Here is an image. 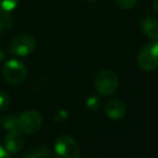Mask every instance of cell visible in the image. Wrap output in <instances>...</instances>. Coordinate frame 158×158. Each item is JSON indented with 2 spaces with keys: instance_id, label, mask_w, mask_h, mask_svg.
Wrapping results in <instances>:
<instances>
[{
  "instance_id": "6da1fadb",
  "label": "cell",
  "mask_w": 158,
  "mask_h": 158,
  "mask_svg": "<svg viewBox=\"0 0 158 158\" xmlns=\"http://www.w3.org/2000/svg\"><path fill=\"white\" fill-rule=\"evenodd\" d=\"M118 77L113 70L103 69L99 72L94 79V87L102 97H112L118 89Z\"/></svg>"
},
{
  "instance_id": "7a4b0ae2",
  "label": "cell",
  "mask_w": 158,
  "mask_h": 158,
  "mask_svg": "<svg viewBox=\"0 0 158 158\" xmlns=\"http://www.w3.org/2000/svg\"><path fill=\"white\" fill-rule=\"evenodd\" d=\"M53 153L54 158H80L78 143L67 134H62L55 140Z\"/></svg>"
},
{
  "instance_id": "3957f363",
  "label": "cell",
  "mask_w": 158,
  "mask_h": 158,
  "mask_svg": "<svg viewBox=\"0 0 158 158\" xmlns=\"http://www.w3.org/2000/svg\"><path fill=\"white\" fill-rule=\"evenodd\" d=\"M2 75L7 82L13 86L22 85L27 78V67L24 63L16 59L6 62L2 68Z\"/></svg>"
},
{
  "instance_id": "277c9868",
  "label": "cell",
  "mask_w": 158,
  "mask_h": 158,
  "mask_svg": "<svg viewBox=\"0 0 158 158\" xmlns=\"http://www.w3.org/2000/svg\"><path fill=\"white\" fill-rule=\"evenodd\" d=\"M36 44L37 41L33 35L26 33L19 34L10 42L9 51L15 56L24 57L35 51Z\"/></svg>"
},
{
  "instance_id": "5b68a950",
  "label": "cell",
  "mask_w": 158,
  "mask_h": 158,
  "mask_svg": "<svg viewBox=\"0 0 158 158\" xmlns=\"http://www.w3.org/2000/svg\"><path fill=\"white\" fill-rule=\"evenodd\" d=\"M138 64L145 72H152L158 67V40H153L141 49L138 55Z\"/></svg>"
},
{
  "instance_id": "8992f818",
  "label": "cell",
  "mask_w": 158,
  "mask_h": 158,
  "mask_svg": "<svg viewBox=\"0 0 158 158\" xmlns=\"http://www.w3.org/2000/svg\"><path fill=\"white\" fill-rule=\"evenodd\" d=\"M42 126V117L37 110H26L18 116V129L25 134H35Z\"/></svg>"
},
{
  "instance_id": "52a82bcc",
  "label": "cell",
  "mask_w": 158,
  "mask_h": 158,
  "mask_svg": "<svg viewBox=\"0 0 158 158\" xmlns=\"http://www.w3.org/2000/svg\"><path fill=\"white\" fill-rule=\"evenodd\" d=\"M24 147V138L19 130L8 131L5 136V148L10 154H15L21 152Z\"/></svg>"
},
{
  "instance_id": "ba28073f",
  "label": "cell",
  "mask_w": 158,
  "mask_h": 158,
  "mask_svg": "<svg viewBox=\"0 0 158 158\" xmlns=\"http://www.w3.org/2000/svg\"><path fill=\"white\" fill-rule=\"evenodd\" d=\"M126 105L119 99H110L107 101L104 107L106 116L113 120H119L126 115Z\"/></svg>"
},
{
  "instance_id": "9c48e42d",
  "label": "cell",
  "mask_w": 158,
  "mask_h": 158,
  "mask_svg": "<svg viewBox=\"0 0 158 158\" xmlns=\"http://www.w3.org/2000/svg\"><path fill=\"white\" fill-rule=\"evenodd\" d=\"M140 28L142 34L151 40H158V20L154 16L145 15L141 19Z\"/></svg>"
},
{
  "instance_id": "30bf717a",
  "label": "cell",
  "mask_w": 158,
  "mask_h": 158,
  "mask_svg": "<svg viewBox=\"0 0 158 158\" xmlns=\"http://www.w3.org/2000/svg\"><path fill=\"white\" fill-rule=\"evenodd\" d=\"M23 158H51V149L47 146H36L25 152Z\"/></svg>"
},
{
  "instance_id": "8fae6325",
  "label": "cell",
  "mask_w": 158,
  "mask_h": 158,
  "mask_svg": "<svg viewBox=\"0 0 158 158\" xmlns=\"http://www.w3.org/2000/svg\"><path fill=\"white\" fill-rule=\"evenodd\" d=\"M20 0H0V16L10 15L18 8Z\"/></svg>"
},
{
  "instance_id": "7c38bea8",
  "label": "cell",
  "mask_w": 158,
  "mask_h": 158,
  "mask_svg": "<svg viewBox=\"0 0 158 158\" xmlns=\"http://www.w3.org/2000/svg\"><path fill=\"white\" fill-rule=\"evenodd\" d=\"M0 125L7 131H13L18 129V116L14 115H8L0 119Z\"/></svg>"
},
{
  "instance_id": "4fadbf2b",
  "label": "cell",
  "mask_w": 158,
  "mask_h": 158,
  "mask_svg": "<svg viewBox=\"0 0 158 158\" xmlns=\"http://www.w3.org/2000/svg\"><path fill=\"white\" fill-rule=\"evenodd\" d=\"M13 24V19L11 18V15H5L1 16L0 19V36L2 35V33L7 29H9Z\"/></svg>"
},
{
  "instance_id": "5bb4252c",
  "label": "cell",
  "mask_w": 158,
  "mask_h": 158,
  "mask_svg": "<svg viewBox=\"0 0 158 158\" xmlns=\"http://www.w3.org/2000/svg\"><path fill=\"white\" fill-rule=\"evenodd\" d=\"M116 5L123 10H130L134 8L138 3V0H115Z\"/></svg>"
},
{
  "instance_id": "9a60e30c",
  "label": "cell",
  "mask_w": 158,
  "mask_h": 158,
  "mask_svg": "<svg viewBox=\"0 0 158 158\" xmlns=\"http://www.w3.org/2000/svg\"><path fill=\"white\" fill-rule=\"evenodd\" d=\"M10 105V97L5 91L0 90V112L6 110Z\"/></svg>"
},
{
  "instance_id": "2e32d148",
  "label": "cell",
  "mask_w": 158,
  "mask_h": 158,
  "mask_svg": "<svg viewBox=\"0 0 158 158\" xmlns=\"http://www.w3.org/2000/svg\"><path fill=\"white\" fill-rule=\"evenodd\" d=\"M86 105L90 110H99L100 106H101V101H100L97 97H90L87 99Z\"/></svg>"
},
{
  "instance_id": "e0dca14e",
  "label": "cell",
  "mask_w": 158,
  "mask_h": 158,
  "mask_svg": "<svg viewBox=\"0 0 158 158\" xmlns=\"http://www.w3.org/2000/svg\"><path fill=\"white\" fill-rule=\"evenodd\" d=\"M0 158H11V155L5 148V146H0Z\"/></svg>"
},
{
  "instance_id": "ac0fdd59",
  "label": "cell",
  "mask_w": 158,
  "mask_h": 158,
  "mask_svg": "<svg viewBox=\"0 0 158 158\" xmlns=\"http://www.w3.org/2000/svg\"><path fill=\"white\" fill-rule=\"evenodd\" d=\"M152 8H153L154 12L156 14H158V0H153V3H152Z\"/></svg>"
},
{
  "instance_id": "d6986e66",
  "label": "cell",
  "mask_w": 158,
  "mask_h": 158,
  "mask_svg": "<svg viewBox=\"0 0 158 158\" xmlns=\"http://www.w3.org/2000/svg\"><path fill=\"white\" fill-rule=\"evenodd\" d=\"M3 57H5V52H3L2 50H0V61H1Z\"/></svg>"
},
{
  "instance_id": "ffe728a7",
  "label": "cell",
  "mask_w": 158,
  "mask_h": 158,
  "mask_svg": "<svg viewBox=\"0 0 158 158\" xmlns=\"http://www.w3.org/2000/svg\"><path fill=\"white\" fill-rule=\"evenodd\" d=\"M87 1H91V2H95V1H98V0H87Z\"/></svg>"
}]
</instances>
